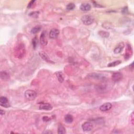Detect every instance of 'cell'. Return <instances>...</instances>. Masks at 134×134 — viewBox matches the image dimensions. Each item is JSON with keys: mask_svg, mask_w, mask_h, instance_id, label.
<instances>
[{"mask_svg": "<svg viewBox=\"0 0 134 134\" xmlns=\"http://www.w3.org/2000/svg\"><path fill=\"white\" fill-rule=\"evenodd\" d=\"M26 54L25 46L23 43H20L16 45L14 48V55L16 58L21 59L23 58Z\"/></svg>", "mask_w": 134, "mask_h": 134, "instance_id": "obj_1", "label": "cell"}, {"mask_svg": "<svg viewBox=\"0 0 134 134\" xmlns=\"http://www.w3.org/2000/svg\"><path fill=\"white\" fill-rule=\"evenodd\" d=\"M25 97L27 100L33 101L37 97V93L34 90H28L25 92Z\"/></svg>", "mask_w": 134, "mask_h": 134, "instance_id": "obj_2", "label": "cell"}, {"mask_svg": "<svg viewBox=\"0 0 134 134\" xmlns=\"http://www.w3.org/2000/svg\"><path fill=\"white\" fill-rule=\"evenodd\" d=\"M81 20L84 25L88 26L91 25L94 22V17L91 15H86L82 16V17L81 18Z\"/></svg>", "mask_w": 134, "mask_h": 134, "instance_id": "obj_3", "label": "cell"}, {"mask_svg": "<svg viewBox=\"0 0 134 134\" xmlns=\"http://www.w3.org/2000/svg\"><path fill=\"white\" fill-rule=\"evenodd\" d=\"M40 42L41 45L43 46H46L48 43V38L47 32L43 31L40 36Z\"/></svg>", "mask_w": 134, "mask_h": 134, "instance_id": "obj_4", "label": "cell"}, {"mask_svg": "<svg viewBox=\"0 0 134 134\" xmlns=\"http://www.w3.org/2000/svg\"><path fill=\"white\" fill-rule=\"evenodd\" d=\"M0 105L2 107L8 108L10 107V103L9 100L5 96H1L0 97Z\"/></svg>", "mask_w": 134, "mask_h": 134, "instance_id": "obj_5", "label": "cell"}, {"mask_svg": "<svg viewBox=\"0 0 134 134\" xmlns=\"http://www.w3.org/2000/svg\"><path fill=\"white\" fill-rule=\"evenodd\" d=\"M93 128V125L92 123L90 122H86L82 125V128L84 132H90L92 130Z\"/></svg>", "mask_w": 134, "mask_h": 134, "instance_id": "obj_6", "label": "cell"}, {"mask_svg": "<svg viewBox=\"0 0 134 134\" xmlns=\"http://www.w3.org/2000/svg\"><path fill=\"white\" fill-rule=\"evenodd\" d=\"M39 56L42 58L43 60L45 61L46 62H47L49 64H54V62L53 61L50 59V58H49V57L48 56V54H46V53L43 51H40L39 52Z\"/></svg>", "mask_w": 134, "mask_h": 134, "instance_id": "obj_7", "label": "cell"}, {"mask_svg": "<svg viewBox=\"0 0 134 134\" xmlns=\"http://www.w3.org/2000/svg\"><path fill=\"white\" fill-rule=\"evenodd\" d=\"M59 31L58 29L54 28L52 29L49 32V37L51 39H55L58 37L59 35Z\"/></svg>", "mask_w": 134, "mask_h": 134, "instance_id": "obj_8", "label": "cell"}, {"mask_svg": "<svg viewBox=\"0 0 134 134\" xmlns=\"http://www.w3.org/2000/svg\"><path fill=\"white\" fill-rule=\"evenodd\" d=\"M112 79L115 82H118L123 79V75L119 72H115L112 75Z\"/></svg>", "mask_w": 134, "mask_h": 134, "instance_id": "obj_9", "label": "cell"}, {"mask_svg": "<svg viewBox=\"0 0 134 134\" xmlns=\"http://www.w3.org/2000/svg\"><path fill=\"white\" fill-rule=\"evenodd\" d=\"M112 107V104L111 103H105L101 105L100 107V110L102 112H106L111 110Z\"/></svg>", "mask_w": 134, "mask_h": 134, "instance_id": "obj_10", "label": "cell"}, {"mask_svg": "<svg viewBox=\"0 0 134 134\" xmlns=\"http://www.w3.org/2000/svg\"><path fill=\"white\" fill-rule=\"evenodd\" d=\"M124 46H125V44L124 43H123V42L120 43L119 44L115 47V48L114 49V54H118L121 53L122 51V50H123V49H124Z\"/></svg>", "mask_w": 134, "mask_h": 134, "instance_id": "obj_11", "label": "cell"}, {"mask_svg": "<svg viewBox=\"0 0 134 134\" xmlns=\"http://www.w3.org/2000/svg\"><path fill=\"white\" fill-rule=\"evenodd\" d=\"M39 109L41 110L50 111L53 109V106L49 103L42 104H40L39 106Z\"/></svg>", "mask_w": 134, "mask_h": 134, "instance_id": "obj_12", "label": "cell"}, {"mask_svg": "<svg viewBox=\"0 0 134 134\" xmlns=\"http://www.w3.org/2000/svg\"><path fill=\"white\" fill-rule=\"evenodd\" d=\"M91 9V6L89 3H84L81 4L80 6V9L82 11H89Z\"/></svg>", "mask_w": 134, "mask_h": 134, "instance_id": "obj_13", "label": "cell"}, {"mask_svg": "<svg viewBox=\"0 0 134 134\" xmlns=\"http://www.w3.org/2000/svg\"><path fill=\"white\" fill-rule=\"evenodd\" d=\"M1 78L2 80L7 81L10 79V75L6 71H2L1 72Z\"/></svg>", "mask_w": 134, "mask_h": 134, "instance_id": "obj_14", "label": "cell"}, {"mask_svg": "<svg viewBox=\"0 0 134 134\" xmlns=\"http://www.w3.org/2000/svg\"><path fill=\"white\" fill-rule=\"evenodd\" d=\"M56 75L57 79H58V81L60 83H62L64 81V74L61 72H57L56 73Z\"/></svg>", "mask_w": 134, "mask_h": 134, "instance_id": "obj_15", "label": "cell"}, {"mask_svg": "<svg viewBox=\"0 0 134 134\" xmlns=\"http://www.w3.org/2000/svg\"><path fill=\"white\" fill-rule=\"evenodd\" d=\"M64 121L66 123L70 124V123H72L73 121V117L71 115L67 114L64 116Z\"/></svg>", "mask_w": 134, "mask_h": 134, "instance_id": "obj_16", "label": "cell"}, {"mask_svg": "<svg viewBox=\"0 0 134 134\" xmlns=\"http://www.w3.org/2000/svg\"><path fill=\"white\" fill-rule=\"evenodd\" d=\"M58 133L59 134H64L66 133V131L64 127L61 124H59L58 126Z\"/></svg>", "mask_w": 134, "mask_h": 134, "instance_id": "obj_17", "label": "cell"}, {"mask_svg": "<svg viewBox=\"0 0 134 134\" xmlns=\"http://www.w3.org/2000/svg\"><path fill=\"white\" fill-rule=\"evenodd\" d=\"M41 29H42V26L40 25H37L32 28L31 32L33 34H37L38 32H39L40 31Z\"/></svg>", "mask_w": 134, "mask_h": 134, "instance_id": "obj_18", "label": "cell"}, {"mask_svg": "<svg viewBox=\"0 0 134 134\" xmlns=\"http://www.w3.org/2000/svg\"><path fill=\"white\" fill-rule=\"evenodd\" d=\"M98 34L103 38H107L110 36V33L107 32L101 31L98 32Z\"/></svg>", "mask_w": 134, "mask_h": 134, "instance_id": "obj_19", "label": "cell"}, {"mask_svg": "<svg viewBox=\"0 0 134 134\" xmlns=\"http://www.w3.org/2000/svg\"><path fill=\"white\" fill-rule=\"evenodd\" d=\"M122 63V61L120 60H117V61H114L113 62H111L107 65L108 67H116L117 65H118L119 64H120Z\"/></svg>", "mask_w": 134, "mask_h": 134, "instance_id": "obj_20", "label": "cell"}, {"mask_svg": "<svg viewBox=\"0 0 134 134\" xmlns=\"http://www.w3.org/2000/svg\"><path fill=\"white\" fill-rule=\"evenodd\" d=\"M75 4L73 3H70L68 4L66 7V9L68 10H73L75 9Z\"/></svg>", "mask_w": 134, "mask_h": 134, "instance_id": "obj_21", "label": "cell"}, {"mask_svg": "<svg viewBox=\"0 0 134 134\" xmlns=\"http://www.w3.org/2000/svg\"><path fill=\"white\" fill-rule=\"evenodd\" d=\"M32 46H33V48L34 49H36V48L37 47V46L38 43V40L37 39V37H35V38H34L33 39H32Z\"/></svg>", "mask_w": 134, "mask_h": 134, "instance_id": "obj_22", "label": "cell"}, {"mask_svg": "<svg viewBox=\"0 0 134 134\" xmlns=\"http://www.w3.org/2000/svg\"><path fill=\"white\" fill-rule=\"evenodd\" d=\"M39 12L38 11H35V12H31V13L29 14V15L30 16H32V17L34 18H38V16H39Z\"/></svg>", "mask_w": 134, "mask_h": 134, "instance_id": "obj_23", "label": "cell"}, {"mask_svg": "<svg viewBox=\"0 0 134 134\" xmlns=\"http://www.w3.org/2000/svg\"><path fill=\"white\" fill-rule=\"evenodd\" d=\"M35 2H36L35 1H31L28 3V6H27V8H28V9H31V7H32V6H34Z\"/></svg>", "mask_w": 134, "mask_h": 134, "instance_id": "obj_24", "label": "cell"}, {"mask_svg": "<svg viewBox=\"0 0 134 134\" xmlns=\"http://www.w3.org/2000/svg\"><path fill=\"white\" fill-rule=\"evenodd\" d=\"M50 119H51L50 118H49V117H48V116H43V122H48V121H50Z\"/></svg>", "mask_w": 134, "mask_h": 134, "instance_id": "obj_25", "label": "cell"}, {"mask_svg": "<svg viewBox=\"0 0 134 134\" xmlns=\"http://www.w3.org/2000/svg\"><path fill=\"white\" fill-rule=\"evenodd\" d=\"M94 3V4L93 5L95 6V7H103L102 6H101V5H100V4H98L96 2H93Z\"/></svg>", "mask_w": 134, "mask_h": 134, "instance_id": "obj_26", "label": "cell"}, {"mask_svg": "<svg viewBox=\"0 0 134 134\" xmlns=\"http://www.w3.org/2000/svg\"><path fill=\"white\" fill-rule=\"evenodd\" d=\"M131 121H132V124L134 125V112H133L132 115H131Z\"/></svg>", "mask_w": 134, "mask_h": 134, "instance_id": "obj_27", "label": "cell"}, {"mask_svg": "<svg viewBox=\"0 0 134 134\" xmlns=\"http://www.w3.org/2000/svg\"><path fill=\"white\" fill-rule=\"evenodd\" d=\"M0 114H1V115H4V114H5L4 111H3L2 110H0Z\"/></svg>", "mask_w": 134, "mask_h": 134, "instance_id": "obj_28", "label": "cell"}, {"mask_svg": "<svg viewBox=\"0 0 134 134\" xmlns=\"http://www.w3.org/2000/svg\"><path fill=\"white\" fill-rule=\"evenodd\" d=\"M44 133H46V134H52L53 133H52L51 132H50V131H47V132H45Z\"/></svg>", "mask_w": 134, "mask_h": 134, "instance_id": "obj_29", "label": "cell"}]
</instances>
